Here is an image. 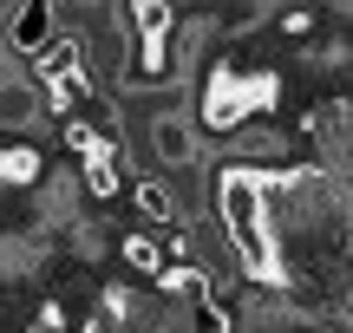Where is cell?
<instances>
[{"instance_id": "obj_1", "label": "cell", "mask_w": 353, "mask_h": 333, "mask_svg": "<svg viewBox=\"0 0 353 333\" xmlns=\"http://www.w3.org/2000/svg\"><path fill=\"white\" fill-rule=\"evenodd\" d=\"M216 209H223V229L236 242V261L249 275H262V281H275L281 261H275V235H268V183H262V170H249V164L223 170Z\"/></svg>"}, {"instance_id": "obj_2", "label": "cell", "mask_w": 353, "mask_h": 333, "mask_svg": "<svg viewBox=\"0 0 353 333\" xmlns=\"http://www.w3.org/2000/svg\"><path fill=\"white\" fill-rule=\"evenodd\" d=\"M262 105H275V78H236L229 65H216V78H210V105H203V118H210V125H236V118L262 111Z\"/></svg>"}, {"instance_id": "obj_3", "label": "cell", "mask_w": 353, "mask_h": 333, "mask_svg": "<svg viewBox=\"0 0 353 333\" xmlns=\"http://www.w3.org/2000/svg\"><path fill=\"white\" fill-rule=\"evenodd\" d=\"M151 151L164 157V164H190V157H196V138H190V125L176 111H157L151 118Z\"/></svg>"}, {"instance_id": "obj_4", "label": "cell", "mask_w": 353, "mask_h": 333, "mask_svg": "<svg viewBox=\"0 0 353 333\" xmlns=\"http://www.w3.org/2000/svg\"><path fill=\"white\" fill-rule=\"evenodd\" d=\"M46 26H52V7H26L20 20H7V39H13V46H26V52H46L52 46Z\"/></svg>"}, {"instance_id": "obj_5", "label": "cell", "mask_w": 353, "mask_h": 333, "mask_svg": "<svg viewBox=\"0 0 353 333\" xmlns=\"http://www.w3.org/2000/svg\"><path fill=\"white\" fill-rule=\"evenodd\" d=\"M33 177H39V151H26V144L0 151V183H33Z\"/></svg>"}, {"instance_id": "obj_6", "label": "cell", "mask_w": 353, "mask_h": 333, "mask_svg": "<svg viewBox=\"0 0 353 333\" xmlns=\"http://www.w3.org/2000/svg\"><path fill=\"white\" fill-rule=\"evenodd\" d=\"M138 203H144V216H151V222H170L176 216V196L164 190V183H138Z\"/></svg>"}, {"instance_id": "obj_7", "label": "cell", "mask_w": 353, "mask_h": 333, "mask_svg": "<svg viewBox=\"0 0 353 333\" xmlns=\"http://www.w3.org/2000/svg\"><path fill=\"white\" fill-rule=\"evenodd\" d=\"M125 261H131L138 275H157V281H164V255H157L144 235H131V242H125Z\"/></svg>"}]
</instances>
